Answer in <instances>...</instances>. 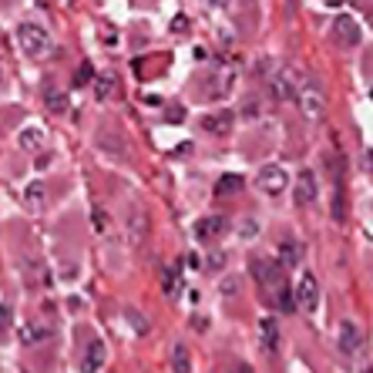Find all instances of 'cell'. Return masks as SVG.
Wrapping results in <instances>:
<instances>
[{"instance_id":"cell-29","label":"cell","mask_w":373,"mask_h":373,"mask_svg":"<svg viewBox=\"0 0 373 373\" xmlns=\"http://www.w3.org/2000/svg\"><path fill=\"white\" fill-rule=\"evenodd\" d=\"M208 7H225V3H229V0H206Z\"/></svg>"},{"instance_id":"cell-4","label":"cell","mask_w":373,"mask_h":373,"mask_svg":"<svg viewBox=\"0 0 373 373\" xmlns=\"http://www.w3.org/2000/svg\"><path fill=\"white\" fill-rule=\"evenodd\" d=\"M256 185H259L262 195H282L289 188V175L280 165H262L259 175H256Z\"/></svg>"},{"instance_id":"cell-17","label":"cell","mask_w":373,"mask_h":373,"mask_svg":"<svg viewBox=\"0 0 373 373\" xmlns=\"http://www.w3.org/2000/svg\"><path fill=\"white\" fill-rule=\"evenodd\" d=\"M172 370L175 373H192V360H188V350L182 347V343L172 350Z\"/></svg>"},{"instance_id":"cell-26","label":"cell","mask_w":373,"mask_h":373,"mask_svg":"<svg viewBox=\"0 0 373 373\" xmlns=\"http://www.w3.org/2000/svg\"><path fill=\"white\" fill-rule=\"evenodd\" d=\"M206 266H208V273H219V269L225 266V252H212V256L206 259Z\"/></svg>"},{"instance_id":"cell-3","label":"cell","mask_w":373,"mask_h":373,"mask_svg":"<svg viewBox=\"0 0 373 373\" xmlns=\"http://www.w3.org/2000/svg\"><path fill=\"white\" fill-rule=\"evenodd\" d=\"M296 105L303 108V114H306L310 121H319V118L326 114V98H323V91H319V84L313 81V77H303Z\"/></svg>"},{"instance_id":"cell-10","label":"cell","mask_w":373,"mask_h":373,"mask_svg":"<svg viewBox=\"0 0 373 373\" xmlns=\"http://www.w3.org/2000/svg\"><path fill=\"white\" fill-rule=\"evenodd\" d=\"M105 356H108L105 343H101V340H91V343H88V353L81 360V373H98L105 367Z\"/></svg>"},{"instance_id":"cell-31","label":"cell","mask_w":373,"mask_h":373,"mask_svg":"<svg viewBox=\"0 0 373 373\" xmlns=\"http://www.w3.org/2000/svg\"><path fill=\"white\" fill-rule=\"evenodd\" d=\"M0 84H3V61H0Z\"/></svg>"},{"instance_id":"cell-32","label":"cell","mask_w":373,"mask_h":373,"mask_svg":"<svg viewBox=\"0 0 373 373\" xmlns=\"http://www.w3.org/2000/svg\"><path fill=\"white\" fill-rule=\"evenodd\" d=\"M236 373H252V370H249V367H239V370H236Z\"/></svg>"},{"instance_id":"cell-6","label":"cell","mask_w":373,"mask_h":373,"mask_svg":"<svg viewBox=\"0 0 373 373\" xmlns=\"http://www.w3.org/2000/svg\"><path fill=\"white\" fill-rule=\"evenodd\" d=\"M319 303V286L313 276H303V280L296 282V306L299 310H306V313H313Z\"/></svg>"},{"instance_id":"cell-23","label":"cell","mask_w":373,"mask_h":373,"mask_svg":"<svg viewBox=\"0 0 373 373\" xmlns=\"http://www.w3.org/2000/svg\"><path fill=\"white\" fill-rule=\"evenodd\" d=\"M112 88H114V77H98V81H94V94H98V98H108Z\"/></svg>"},{"instance_id":"cell-30","label":"cell","mask_w":373,"mask_h":373,"mask_svg":"<svg viewBox=\"0 0 373 373\" xmlns=\"http://www.w3.org/2000/svg\"><path fill=\"white\" fill-rule=\"evenodd\" d=\"M323 3H326V7H340L343 0H323Z\"/></svg>"},{"instance_id":"cell-18","label":"cell","mask_w":373,"mask_h":373,"mask_svg":"<svg viewBox=\"0 0 373 373\" xmlns=\"http://www.w3.org/2000/svg\"><path fill=\"white\" fill-rule=\"evenodd\" d=\"M125 319H128L131 326H135V333H138V336H145V333L151 330V326H149V319L142 317V313H138L135 306H128V310H125Z\"/></svg>"},{"instance_id":"cell-16","label":"cell","mask_w":373,"mask_h":373,"mask_svg":"<svg viewBox=\"0 0 373 373\" xmlns=\"http://www.w3.org/2000/svg\"><path fill=\"white\" fill-rule=\"evenodd\" d=\"M47 336H51L47 326H40V323H27V326L20 330V343H27V347H31V343H40V340H47Z\"/></svg>"},{"instance_id":"cell-20","label":"cell","mask_w":373,"mask_h":373,"mask_svg":"<svg viewBox=\"0 0 373 373\" xmlns=\"http://www.w3.org/2000/svg\"><path fill=\"white\" fill-rule=\"evenodd\" d=\"M91 229L98 232V236H108V232H112V225H108V212H105V208H94L91 212Z\"/></svg>"},{"instance_id":"cell-28","label":"cell","mask_w":373,"mask_h":373,"mask_svg":"<svg viewBox=\"0 0 373 373\" xmlns=\"http://www.w3.org/2000/svg\"><path fill=\"white\" fill-rule=\"evenodd\" d=\"M7 323H10V306H0V333L7 330Z\"/></svg>"},{"instance_id":"cell-21","label":"cell","mask_w":373,"mask_h":373,"mask_svg":"<svg viewBox=\"0 0 373 373\" xmlns=\"http://www.w3.org/2000/svg\"><path fill=\"white\" fill-rule=\"evenodd\" d=\"M40 142H44V135H40L38 128H27V131H20V145L27 151H38L40 149Z\"/></svg>"},{"instance_id":"cell-2","label":"cell","mask_w":373,"mask_h":373,"mask_svg":"<svg viewBox=\"0 0 373 373\" xmlns=\"http://www.w3.org/2000/svg\"><path fill=\"white\" fill-rule=\"evenodd\" d=\"M303 77H306V75H303L299 68H293V64H282L280 71H276V77L269 81V88H273V98H276V101H296Z\"/></svg>"},{"instance_id":"cell-8","label":"cell","mask_w":373,"mask_h":373,"mask_svg":"<svg viewBox=\"0 0 373 373\" xmlns=\"http://www.w3.org/2000/svg\"><path fill=\"white\" fill-rule=\"evenodd\" d=\"M280 323L273 317H266L259 319V343H262V350L266 353H280Z\"/></svg>"},{"instance_id":"cell-5","label":"cell","mask_w":373,"mask_h":373,"mask_svg":"<svg viewBox=\"0 0 373 373\" xmlns=\"http://www.w3.org/2000/svg\"><path fill=\"white\" fill-rule=\"evenodd\" d=\"M340 350H343V356H360V350H363V330L356 323H343L340 326Z\"/></svg>"},{"instance_id":"cell-7","label":"cell","mask_w":373,"mask_h":373,"mask_svg":"<svg viewBox=\"0 0 373 373\" xmlns=\"http://www.w3.org/2000/svg\"><path fill=\"white\" fill-rule=\"evenodd\" d=\"M225 229H229V222H225L222 215H206V219H199V225H195V239L199 243H212V239H219Z\"/></svg>"},{"instance_id":"cell-12","label":"cell","mask_w":373,"mask_h":373,"mask_svg":"<svg viewBox=\"0 0 373 373\" xmlns=\"http://www.w3.org/2000/svg\"><path fill=\"white\" fill-rule=\"evenodd\" d=\"M333 31H336V40H340L343 47H353L356 40H360V27H356L353 17H340L333 24Z\"/></svg>"},{"instance_id":"cell-1","label":"cell","mask_w":373,"mask_h":373,"mask_svg":"<svg viewBox=\"0 0 373 373\" xmlns=\"http://www.w3.org/2000/svg\"><path fill=\"white\" fill-rule=\"evenodd\" d=\"M17 47L24 57H40L51 51V34L34 20H24L17 24Z\"/></svg>"},{"instance_id":"cell-9","label":"cell","mask_w":373,"mask_h":373,"mask_svg":"<svg viewBox=\"0 0 373 373\" xmlns=\"http://www.w3.org/2000/svg\"><path fill=\"white\" fill-rule=\"evenodd\" d=\"M293 192H296L299 206H310V202L317 199V175H313L310 168H303L296 175V188H293Z\"/></svg>"},{"instance_id":"cell-24","label":"cell","mask_w":373,"mask_h":373,"mask_svg":"<svg viewBox=\"0 0 373 373\" xmlns=\"http://www.w3.org/2000/svg\"><path fill=\"white\" fill-rule=\"evenodd\" d=\"M91 77H94L91 64H81V68H77V75H75V88H81V84H88Z\"/></svg>"},{"instance_id":"cell-14","label":"cell","mask_w":373,"mask_h":373,"mask_svg":"<svg viewBox=\"0 0 373 373\" xmlns=\"http://www.w3.org/2000/svg\"><path fill=\"white\" fill-rule=\"evenodd\" d=\"M276 256H280V266H282V269H286V266H296V262L303 259L299 243H289V239H282V243L276 245Z\"/></svg>"},{"instance_id":"cell-22","label":"cell","mask_w":373,"mask_h":373,"mask_svg":"<svg viewBox=\"0 0 373 373\" xmlns=\"http://www.w3.org/2000/svg\"><path fill=\"white\" fill-rule=\"evenodd\" d=\"M145 232H149V219H145V212H138L135 222H131V243H138Z\"/></svg>"},{"instance_id":"cell-15","label":"cell","mask_w":373,"mask_h":373,"mask_svg":"<svg viewBox=\"0 0 373 373\" xmlns=\"http://www.w3.org/2000/svg\"><path fill=\"white\" fill-rule=\"evenodd\" d=\"M162 289H165L172 299L182 293V266H172V269H165V276H162Z\"/></svg>"},{"instance_id":"cell-27","label":"cell","mask_w":373,"mask_h":373,"mask_svg":"<svg viewBox=\"0 0 373 373\" xmlns=\"http://www.w3.org/2000/svg\"><path fill=\"white\" fill-rule=\"evenodd\" d=\"M27 202H31V206H40V185L27 188Z\"/></svg>"},{"instance_id":"cell-11","label":"cell","mask_w":373,"mask_h":373,"mask_svg":"<svg viewBox=\"0 0 373 373\" xmlns=\"http://www.w3.org/2000/svg\"><path fill=\"white\" fill-rule=\"evenodd\" d=\"M232 121H236L232 112H215V114H206V118H202V128H206L208 135H229V131H232Z\"/></svg>"},{"instance_id":"cell-13","label":"cell","mask_w":373,"mask_h":373,"mask_svg":"<svg viewBox=\"0 0 373 373\" xmlns=\"http://www.w3.org/2000/svg\"><path fill=\"white\" fill-rule=\"evenodd\" d=\"M44 105H47V112L51 114H68L71 112V101H68V94L61 91V88H47V91H44Z\"/></svg>"},{"instance_id":"cell-19","label":"cell","mask_w":373,"mask_h":373,"mask_svg":"<svg viewBox=\"0 0 373 373\" xmlns=\"http://www.w3.org/2000/svg\"><path fill=\"white\" fill-rule=\"evenodd\" d=\"M243 188V178L239 175H222L219 185H215V195H229V192H239Z\"/></svg>"},{"instance_id":"cell-25","label":"cell","mask_w":373,"mask_h":373,"mask_svg":"<svg viewBox=\"0 0 373 373\" xmlns=\"http://www.w3.org/2000/svg\"><path fill=\"white\" fill-rule=\"evenodd\" d=\"M280 310H286V313H289V310H299V306H296V293H286V289H280Z\"/></svg>"}]
</instances>
